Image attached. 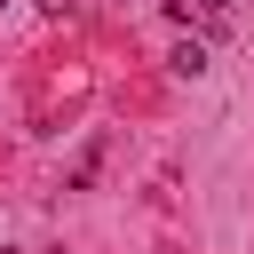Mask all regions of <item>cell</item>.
Instances as JSON below:
<instances>
[{
    "label": "cell",
    "instance_id": "1",
    "mask_svg": "<svg viewBox=\"0 0 254 254\" xmlns=\"http://www.w3.org/2000/svg\"><path fill=\"white\" fill-rule=\"evenodd\" d=\"M206 24V32H230V0H175V24Z\"/></svg>",
    "mask_w": 254,
    "mask_h": 254
},
{
    "label": "cell",
    "instance_id": "2",
    "mask_svg": "<svg viewBox=\"0 0 254 254\" xmlns=\"http://www.w3.org/2000/svg\"><path fill=\"white\" fill-rule=\"evenodd\" d=\"M167 71H175V79H206V40H175Z\"/></svg>",
    "mask_w": 254,
    "mask_h": 254
}]
</instances>
